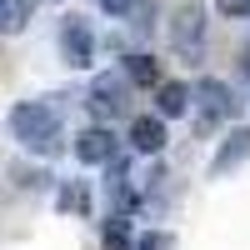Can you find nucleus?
Instances as JSON below:
<instances>
[{"label": "nucleus", "mask_w": 250, "mask_h": 250, "mask_svg": "<svg viewBox=\"0 0 250 250\" xmlns=\"http://www.w3.org/2000/svg\"><path fill=\"white\" fill-rule=\"evenodd\" d=\"M30 0H0V30H25Z\"/></svg>", "instance_id": "9b49d317"}, {"label": "nucleus", "mask_w": 250, "mask_h": 250, "mask_svg": "<svg viewBox=\"0 0 250 250\" xmlns=\"http://www.w3.org/2000/svg\"><path fill=\"white\" fill-rule=\"evenodd\" d=\"M190 95H200V110L210 115V120H230V115L240 110V100L230 95V85H220V80H200Z\"/></svg>", "instance_id": "39448f33"}, {"label": "nucleus", "mask_w": 250, "mask_h": 250, "mask_svg": "<svg viewBox=\"0 0 250 250\" xmlns=\"http://www.w3.org/2000/svg\"><path fill=\"white\" fill-rule=\"evenodd\" d=\"M245 155H250V130H230V140H225V145H220V155L210 160V175H230Z\"/></svg>", "instance_id": "6e6552de"}, {"label": "nucleus", "mask_w": 250, "mask_h": 250, "mask_svg": "<svg viewBox=\"0 0 250 250\" xmlns=\"http://www.w3.org/2000/svg\"><path fill=\"white\" fill-rule=\"evenodd\" d=\"M95 5H100V10H110V15H125L135 0H95Z\"/></svg>", "instance_id": "ddd939ff"}, {"label": "nucleus", "mask_w": 250, "mask_h": 250, "mask_svg": "<svg viewBox=\"0 0 250 250\" xmlns=\"http://www.w3.org/2000/svg\"><path fill=\"white\" fill-rule=\"evenodd\" d=\"M190 110V85H160V115H185Z\"/></svg>", "instance_id": "1a4fd4ad"}, {"label": "nucleus", "mask_w": 250, "mask_h": 250, "mask_svg": "<svg viewBox=\"0 0 250 250\" xmlns=\"http://www.w3.org/2000/svg\"><path fill=\"white\" fill-rule=\"evenodd\" d=\"M130 145L140 155H155L160 145H165V120L160 115H135L130 120Z\"/></svg>", "instance_id": "0eeeda50"}, {"label": "nucleus", "mask_w": 250, "mask_h": 250, "mask_svg": "<svg viewBox=\"0 0 250 250\" xmlns=\"http://www.w3.org/2000/svg\"><path fill=\"white\" fill-rule=\"evenodd\" d=\"M60 45H65L70 65H95V40H90L85 20H65V25H60Z\"/></svg>", "instance_id": "20e7f679"}, {"label": "nucleus", "mask_w": 250, "mask_h": 250, "mask_svg": "<svg viewBox=\"0 0 250 250\" xmlns=\"http://www.w3.org/2000/svg\"><path fill=\"white\" fill-rule=\"evenodd\" d=\"M245 75H250V60H245Z\"/></svg>", "instance_id": "4468645a"}, {"label": "nucleus", "mask_w": 250, "mask_h": 250, "mask_svg": "<svg viewBox=\"0 0 250 250\" xmlns=\"http://www.w3.org/2000/svg\"><path fill=\"white\" fill-rule=\"evenodd\" d=\"M120 75L130 80V85H155V80H160V75H155V60H150V55H130Z\"/></svg>", "instance_id": "9d476101"}, {"label": "nucleus", "mask_w": 250, "mask_h": 250, "mask_svg": "<svg viewBox=\"0 0 250 250\" xmlns=\"http://www.w3.org/2000/svg\"><path fill=\"white\" fill-rule=\"evenodd\" d=\"M10 135L25 145L30 155H50L60 145V115L45 105V100H25V105L10 110Z\"/></svg>", "instance_id": "f257e3e1"}, {"label": "nucleus", "mask_w": 250, "mask_h": 250, "mask_svg": "<svg viewBox=\"0 0 250 250\" xmlns=\"http://www.w3.org/2000/svg\"><path fill=\"white\" fill-rule=\"evenodd\" d=\"M75 155L85 165H105V160H115V135L105 130V125H90V130L75 135Z\"/></svg>", "instance_id": "423d86ee"}, {"label": "nucleus", "mask_w": 250, "mask_h": 250, "mask_svg": "<svg viewBox=\"0 0 250 250\" xmlns=\"http://www.w3.org/2000/svg\"><path fill=\"white\" fill-rule=\"evenodd\" d=\"M170 40L185 60H200L205 55V10L200 5H180L175 20H170Z\"/></svg>", "instance_id": "f03ea898"}, {"label": "nucleus", "mask_w": 250, "mask_h": 250, "mask_svg": "<svg viewBox=\"0 0 250 250\" xmlns=\"http://www.w3.org/2000/svg\"><path fill=\"white\" fill-rule=\"evenodd\" d=\"M125 100H130V80H125L120 70H105L95 80V90H90V110L95 115H120Z\"/></svg>", "instance_id": "7ed1b4c3"}, {"label": "nucleus", "mask_w": 250, "mask_h": 250, "mask_svg": "<svg viewBox=\"0 0 250 250\" xmlns=\"http://www.w3.org/2000/svg\"><path fill=\"white\" fill-rule=\"evenodd\" d=\"M225 15H250V0H215Z\"/></svg>", "instance_id": "f8f14e48"}]
</instances>
